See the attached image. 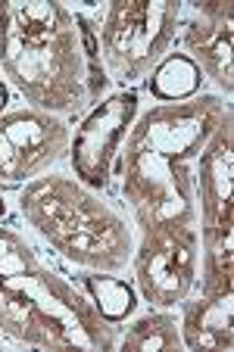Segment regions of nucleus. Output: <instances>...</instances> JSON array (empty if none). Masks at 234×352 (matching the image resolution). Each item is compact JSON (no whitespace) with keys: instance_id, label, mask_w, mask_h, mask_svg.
Wrapping results in <instances>:
<instances>
[{"instance_id":"obj_6","label":"nucleus","mask_w":234,"mask_h":352,"mask_svg":"<svg viewBox=\"0 0 234 352\" xmlns=\"http://www.w3.org/2000/svg\"><path fill=\"white\" fill-rule=\"evenodd\" d=\"M134 290L150 309L181 306L200 274V231L191 221L138 228L131 253Z\"/></svg>"},{"instance_id":"obj_8","label":"nucleus","mask_w":234,"mask_h":352,"mask_svg":"<svg viewBox=\"0 0 234 352\" xmlns=\"http://www.w3.org/2000/svg\"><path fill=\"white\" fill-rule=\"evenodd\" d=\"M140 113V94L131 87H122L107 94L85 113L81 125L72 131L69 144V166L81 184L107 193L113 187L116 162L128 128L134 125Z\"/></svg>"},{"instance_id":"obj_4","label":"nucleus","mask_w":234,"mask_h":352,"mask_svg":"<svg viewBox=\"0 0 234 352\" xmlns=\"http://www.w3.org/2000/svg\"><path fill=\"white\" fill-rule=\"evenodd\" d=\"M0 337L32 349H116L109 324L81 287L41 259L0 274Z\"/></svg>"},{"instance_id":"obj_13","label":"nucleus","mask_w":234,"mask_h":352,"mask_svg":"<svg viewBox=\"0 0 234 352\" xmlns=\"http://www.w3.org/2000/svg\"><path fill=\"white\" fill-rule=\"evenodd\" d=\"M203 72L194 66V60L184 54H169L160 66L153 69V75L147 78L150 97H156L160 103H181L191 100L197 94H203Z\"/></svg>"},{"instance_id":"obj_14","label":"nucleus","mask_w":234,"mask_h":352,"mask_svg":"<svg viewBox=\"0 0 234 352\" xmlns=\"http://www.w3.org/2000/svg\"><path fill=\"white\" fill-rule=\"evenodd\" d=\"M81 290L91 296V302L97 306V312H100L109 324H122V321H128L134 312H138L140 296H138V290H134V284L116 278V274L85 272V278H81Z\"/></svg>"},{"instance_id":"obj_7","label":"nucleus","mask_w":234,"mask_h":352,"mask_svg":"<svg viewBox=\"0 0 234 352\" xmlns=\"http://www.w3.org/2000/svg\"><path fill=\"white\" fill-rule=\"evenodd\" d=\"M69 119L34 107L7 109L0 116V184L25 187L69 160Z\"/></svg>"},{"instance_id":"obj_17","label":"nucleus","mask_w":234,"mask_h":352,"mask_svg":"<svg viewBox=\"0 0 234 352\" xmlns=\"http://www.w3.org/2000/svg\"><path fill=\"white\" fill-rule=\"evenodd\" d=\"M7 212H10V203L3 197V190H0V219H7Z\"/></svg>"},{"instance_id":"obj_16","label":"nucleus","mask_w":234,"mask_h":352,"mask_svg":"<svg viewBox=\"0 0 234 352\" xmlns=\"http://www.w3.org/2000/svg\"><path fill=\"white\" fill-rule=\"evenodd\" d=\"M7 107H10V85L0 78V116L7 113Z\"/></svg>"},{"instance_id":"obj_5","label":"nucleus","mask_w":234,"mask_h":352,"mask_svg":"<svg viewBox=\"0 0 234 352\" xmlns=\"http://www.w3.org/2000/svg\"><path fill=\"white\" fill-rule=\"evenodd\" d=\"M181 13L178 0H113L91 13L107 78L122 87L147 81L172 54Z\"/></svg>"},{"instance_id":"obj_12","label":"nucleus","mask_w":234,"mask_h":352,"mask_svg":"<svg viewBox=\"0 0 234 352\" xmlns=\"http://www.w3.org/2000/svg\"><path fill=\"white\" fill-rule=\"evenodd\" d=\"M131 324L125 327L116 346L122 352H172L181 349V331L178 318L172 315V309H150V312L128 318Z\"/></svg>"},{"instance_id":"obj_18","label":"nucleus","mask_w":234,"mask_h":352,"mask_svg":"<svg viewBox=\"0 0 234 352\" xmlns=\"http://www.w3.org/2000/svg\"><path fill=\"white\" fill-rule=\"evenodd\" d=\"M0 346H3V337H0Z\"/></svg>"},{"instance_id":"obj_2","label":"nucleus","mask_w":234,"mask_h":352,"mask_svg":"<svg viewBox=\"0 0 234 352\" xmlns=\"http://www.w3.org/2000/svg\"><path fill=\"white\" fill-rule=\"evenodd\" d=\"M231 116L219 94L140 109L116 162V193L138 228L162 221L197 225L194 172L206 140Z\"/></svg>"},{"instance_id":"obj_10","label":"nucleus","mask_w":234,"mask_h":352,"mask_svg":"<svg viewBox=\"0 0 234 352\" xmlns=\"http://www.w3.org/2000/svg\"><path fill=\"white\" fill-rule=\"evenodd\" d=\"M178 41L184 44V56L209 78L219 97H231L234 91V3L231 0H200L184 3L178 25Z\"/></svg>"},{"instance_id":"obj_1","label":"nucleus","mask_w":234,"mask_h":352,"mask_svg":"<svg viewBox=\"0 0 234 352\" xmlns=\"http://www.w3.org/2000/svg\"><path fill=\"white\" fill-rule=\"evenodd\" d=\"M0 78L60 119L87 113L113 85L91 13L60 0H0Z\"/></svg>"},{"instance_id":"obj_11","label":"nucleus","mask_w":234,"mask_h":352,"mask_svg":"<svg viewBox=\"0 0 234 352\" xmlns=\"http://www.w3.org/2000/svg\"><path fill=\"white\" fill-rule=\"evenodd\" d=\"M234 296L194 290L181 302V343L187 349H231L234 346Z\"/></svg>"},{"instance_id":"obj_9","label":"nucleus","mask_w":234,"mask_h":352,"mask_svg":"<svg viewBox=\"0 0 234 352\" xmlns=\"http://www.w3.org/2000/svg\"><path fill=\"white\" fill-rule=\"evenodd\" d=\"M231 184H234V119L228 116L206 140L194 172V206L200 250L234 237L231 228Z\"/></svg>"},{"instance_id":"obj_3","label":"nucleus","mask_w":234,"mask_h":352,"mask_svg":"<svg viewBox=\"0 0 234 352\" xmlns=\"http://www.w3.org/2000/svg\"><path fill=\"white\" fill-rule=\"evenodd\" d=\"M16 206L28 231L69 265L107 274H119L131 265L138 240L131 219L75 175L47 172L28 181L16 197Z\"/></svg>"},{"instance_id":"obj_15","label":"nucleus","mask_w":234,"mask_h":352,"mask_svg":"<svg viewBox=\"0 0 234 352\" xmlns=\"http://www.w3.org/2000/svg\"><path fill=\"white\" fill-rule=\"evenodd\" d=\"M34 259H41V256L32 240L22 231H16V228L0 225V274L16 272V268L28 265V262H34Z\"/></svg>"}]
</instances>
